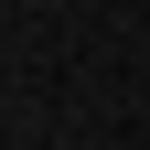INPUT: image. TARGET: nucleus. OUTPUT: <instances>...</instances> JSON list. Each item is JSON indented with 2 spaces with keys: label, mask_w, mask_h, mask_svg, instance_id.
Segmentation results:
<instances>
[]
</instances>
